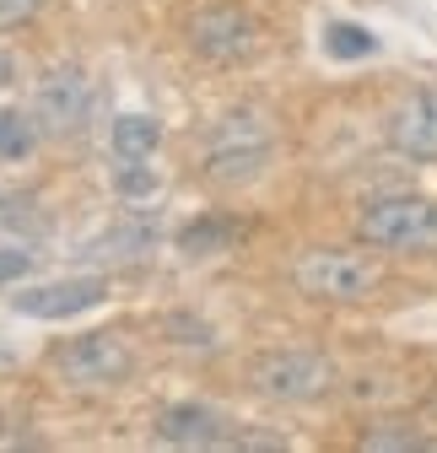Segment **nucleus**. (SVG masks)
<instances>
[{
    "label": "nucleus",
    "instance_id": "6",
    "mask_svg": "<svg viewBox=\"0 0 437 453\" xmlns=\"http://www.w3.org/2000/svg\"><path fill=\"white\" fill-rule=\"evenodd\" d=\"M135 367L130 340L114 329H97V334H76L65 351H54V372H60L71 388H103V383H119Z\"/></svg>",
    "mask_w": 437,
    "mask_h": 453
},
{
    "label": "nucleus",
    "instance_id": "7",
    "mask_svg": "<svg viewBox=\"0 0 437 453\" xmlns=\"http://www.w3.org/2000/svg\"><path fill=\"white\" fill-rule=\"evenodd\" d=\"M384 135L400 157L410 162H437V92L421 87V92H405L389 119H384Z\"/></svg>",
    "mask_w": 437,
    "mask_h": 453
},
{
    "label": "nucleus",
    "instance_id": "4",
    "mask_svg": "<svg viewBox=\"0 0 437 453\" xmlns=\"http://www.w3.org/2000/svg\"><path fill=\"white\" fill-rule=\"evenodd\" d=\"M264 162H270V125L259 113H233L211 141L205 179L222 184V189H238V184H254L264 173Z\"/></svg>",
    "mask_w": 437,
    "mask_h": 453
},
{
    "label": "nucleus",
    "instance_id": "2",
    "mask_svg": "<svg viewBox=\"0 0 437 453\" xmlns=\"http://www.w3.org/2000/svg\"><path fill=\"white\" fill-rule=\"evenodd\" d=\"M292 280L313 303H367L384 287V270L356 249H308V254H297Z\"/></svg>",
    "mask_w": 437,
    "mask_h": 453
},
{
    "label": "nucleus",
    "instance_id": "20",
    "mask_svg": "<svg viewBox=\"0 0 437 453\" xmlns=\"http://www.w3.org/2000/svg\"><path fill=\"white\" fill-rule=\"evenodd\" d=\"M12 76H17V65H12V54H0V87H12Z\"/></svg>",
    "mask_w": 437,
    "mask_h": 453
},
{
    "label": "nucleus",
    "instance_id": "9",
    "mask_svg": "<svg viewBox=\"0 0 437 453\" xmlns=\"http://www.w3.org/2000/svg\"><path fill=\"white\" fill-rule=\"evenodd\" d=\"M108 297V280L103 275H76V280H54V287H27L12 297V313L22 319H71L87 313Z\"/></svg>",
    "mask_w": 437,
    "mask_h": 453
},
{
    "label": "nucleus",
    "instance_id": "18",
    "mask_svg": "<svg viewBox=\"0 0 437 453\" xmlns=\"http://www.w3.org/2000/svg\"><path fill=\"white\" fill-rule=\"evenodd\" d=\"M43 6H49V0H0V27H22V22H33Z\"/></svg>",
    "mask_w": 437,
    "mask_h": 453
},
{
    "label": "nucleus",
    "instance_id": "10",
    "mask_svg": "<svg viewBox=\"0 0 437 453\" xmlns=\"http://www.w3.org/2000/svg\"><path fill=\"white\" fill-rule=\"evenodd\" d=\"M157 432L162 442H173V448H227V421L216 416L211 405H168L157 416Z\"/></svg>",
    "mask_w": 437,
    "mask_h": 453
},
{
    "label": "nucleus",
    "instance_id": "15",
    "mask_svg": "<svg viewBox=\"0 0 437 453\" xmlns=\"http://www.w3.org/2000/svg\"><path fill=\"white\" fill-rule=\"evenodd\" d=\"M114 184H119V195H125V200H146V195H157V173H151L146 162H135V157H119Z\"/></svg>",
    "mask_w": 437,
    "mask_h": 453
},
{
    "label": "nucleus",
    "instance_id": "8",
    "mask_svg": "<svg viewBox=\"0 0 437 453\" xmlns=\"http://www.w3.org/2000/svg\"><path fill=\"white\" fill-rule=\"evenodd\" d=\"M87 108H92V87L81 71H49L38 81V97H33V113L43 135H71L87 125Z\"/></svg>",
    "mask_w": 437,
    "mask_h": 453
},
{
    "label": "nucleus",
    "instance_id": "14",
    "mask_svg": "<svg viewBox=\"0 0 437 453\" xmlns=\"http://www.w3.org/2000/svg\"><path fill=\"white\" fill-rule=\"evenodd\" d=\"M227 243H233V221H200V226H189V233L179 238L184 254H222Z\"/></svg>",
    "mask_w": 437,
    "mask_h": 453
},
{
    "label": "nucleus",
    "instance_id": "11",
    "mask_svg": "<svg viewBox=\"0 0 437 453\" xmlns=\"http://www.w3.org/2000/svg\"><path fill=\"white\" fill-rule=\"evenodd\" d=\"M114 157H135V162H151V151L162 146V125L146 119V113H125V119H114Z\"/></svg>",
    "mask_w": 437,
    "mask_h": 453
},
{
    "label": "nucleus",
    "instance_id": "12",
    "mask_svg": "<svg viewBox=\"0 0 437 453\" xmlns=\"http://www.w3.org/2000/svg\"><path fill=\"white\" fill-rule=\"evenodd\" d=\"M38 135H43V125H38L33 108H6V113H0V157H6V162L33 157Z\"/></svg>",
    "mask_w": 437,
    "mask_h": 453
},
{
    "label": "nucleus",
    "instance_id": "1",
    "mask_svg": "<svg viewBox=\"0 0 437 453\" xmlns=\"http://www.w3.org/2000/svg\"><path fill=\"white\" fill-rule=\"evenodd\" d=\"M356 238L384 254H437V205L421 195H378L356 211Z\"/></svg>",
    "mask_w": 437,
    "mask_h": 453
},
{
    "label": "nucleus",
    "instance_id": "17",
    "mask_svg": "<svg viewBox=\"0 0 437 453\" xmlns=\"http://www.w3.org/2000/svg\"><path fill=\"white\" fill-rule=\"evenodd\" d=\"M168 329L179 334V346H200V351H211V346H216V334H211L200 319H168Z\"/></svg>",
    "mask_w": 437,
    "mask_h": 453
},
{
    "label": "nucleus",
    "instance_id": "13",
    "mask_svg": "<svg viewBox=\"0 0 437 453\" xmlns=\"http://www.w3.org/2000/svg\"><path fill=\"white\" fill-rule=\"evenodd\" d=\"M324 49H330L335 60H367V54L378 49V38L367 27H356V22H330L324 27Z\"/></svg>",
    "mask_w": 437,
    "mask_h": 453
},
{
    "label": "nucleus",
    "instance_id": "16",
    "mask_svg": "<svg viewBox=\"0 0 437 453\" xmlns=\"http://www.w3.org/2000/svg\"><path fill=\"white\" fill-rule=\"evenodd\" d=\"M362 448H367V453H400V448H437V442L421 437V432H367Z\"/></svg>",
    "mask_w": 437,
    "mask_h": 453
},
{
    "label": "nucleus",
    "instance_id": "5",
    "mask_svg": "<svg viewBox=\"0 0 437 453\" xmlns=\"http://www.w3.org/2000/svg\"><path fill=\"white\" fill-rule=\"evenodd\" d=\"M189 49L200 60H216V65H238V60H254L259 54V22L243 12V6H200L189 17Z\"/></svg>",
    "mask_w": 437,
    "mask_h": 453
},
{
    "label": "nucleus",
    "instance_id": "19",
    "mask_svg": "<svg viewBox=\"0 0 437 453\" xmlns=\"http://www.w3.org/2000/svg\"><path fill=\"white\" fill-rule=\"evenodd\" d=\"M33 265V254H22V249H0V280H12V275H22Z\"/></svg>",
    "mask_w": 437,
    "mask_h": 453
},
{
    "label": "nucleus",
    "instance_id": "3",
    "mask_svg": "<svg viewBox=\"0 0 437 453\" xmlns=\"http://www.w3.org/2000/svg\"><path fill=\"white\" fill-rule=\"evenodd\" d=\"M330 383H335V362L318 357V351L287 346V351H264L249 362V388L259 400H276V405H308Z\"/></svg>",
    "mask_w": 437,
    "mask_h": 453
}]
</instances>
